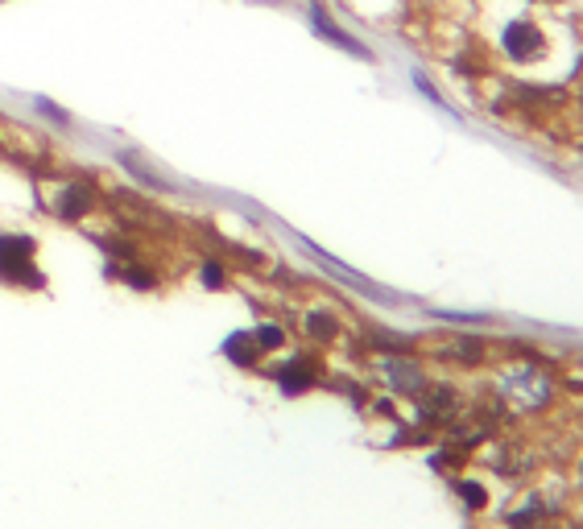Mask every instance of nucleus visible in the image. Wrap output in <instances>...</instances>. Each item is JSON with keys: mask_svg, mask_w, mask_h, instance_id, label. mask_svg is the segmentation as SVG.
I'll use <instances>...</instances> for the list:
<instances>
[{"mask_svg": "<svg viewBox=\"0 0 583 529\" xmlns=\"http://www.w3.org/2000/svg\"><path fill=\"white\" fill-rule=\"evenodd\" d=\"M34 240L29 236H0V282H29L42 286V277L34 273Z\"/></svg>", "mask_w": 583, "mask_h": 529, "instance_id": "1", "label": "nucleus"}, {"mask_svg": "<svg viewBox=\"0 0 583 529\" xmlns=\"http://www.w3.org/2000/svg\"><path fill=\"white\" fill-rule=\"evenodd\" d=\"M91 203H96V195H91L87 182H67L54 199V215L58 220H83V215L91 211Z\"/></svg>", "mask_w": 583, "mask_h": 529, "instance_id": "2", "label": "nucleus"}, {"mask_svg": "<svg viewBox=\"0 0 583 529\" xmlns=\"http://www.w3.org/2000/svg\"><path fill=\"white\" fill-rule=\"evenodd\" d=\"M538 42H542V38H538V29H534L530 21H513V25L505 29V46H509L513 58H526Z\"/></svg>", "mask_w": 583, "mask_h": 529, "instance_id": "3", "label": "nucleus"}, {"mask_svg": "<svg viewBox=\"0 0 583 529\" xmlns=\"http://www.w3.org/2000/svg\"><path fill=\"white\" fill-rule=\"evenodd\" d=\"M311 21H315V29H319V34H323V38H331L335 46H344V50H352V54H368V50H364L360 42H352V38L344 34L340 25H331V21H327V17L319 13V9H311Z\"/></svg>", "mask_w": 583, "mask_h": 529, "instance_id": "4", "label": "nucleus"}, {"mask_svg": "<svg viewBox=\"0 0 583 529\" xmlns=\"http://www.w3.org/2000/svg\"><path fill=\"white\" fill-rule=\"evenodd\" d=\"M253 339H257V348H282V327H257Z\"/></svg>", "mask_w": 583, "mask_h": 529, "instance_id": "5", "label": "nucleus"}, {"mask_svg": "<svg viewBox=\"0 0 583 529\" xmlns=\"http://www.w3.org/2000/svg\"><path fill=\"white\" fill-rule=\"evenodd\" d=\"M203 286H207V290H220V286H224V269H220L216 261L203 265Z\"/></svg>", "mask_w": 583, "mask_h": 529, "instance_id": "6", "label": "nucleus"}, {"mask_svg": "<svg viewBox=\"0 0 583 529\" xmlns=\"http://www.w3.org/2000/svg\"><path fill=\"white\" fill-rule=\"evenodd\" d=\"M125 277H129V282H133L137 290H153V286H158V282H153V273H141L137 265H133V269H125Z\"/></svg>", "mask_w": 583, "mask_h": 529, "instance_id": "7", "label": "nucleus"}, {"mask_svg": "<svg viewBox=\"0 0 583 529\" xmlns=\"http://www.w3.org/2000/svg\"><path fill=\"white\" fill-rule=\"evenodd\" d=\"M311 331H315L319 339H327V335H335V323H331L327 315H311Z\"/></svg>", "mask_w": 583, "mask_h": 529, "instance_id": "8", "label": "nucleus"}, {"mask_svg": "<svg viewBox=\"0 0 583 529\" xmlns=\"http://www.w3.org/2000/svg\"><path fill=\"white\" fill-rule=\"evenodd\" d=\"M38 108H42V112H46V116H50V120H58V124H67V120H71V116H67V112H63V108H54V104H50V100H38Z\"/></svg>", "mask_w": 583, "mask_h": 529, "instance_id": "9", "label": "nucleus"}]
</instances>
